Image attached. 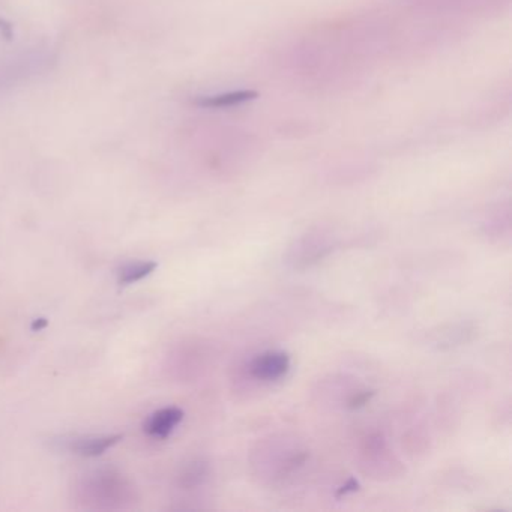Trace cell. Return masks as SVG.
<instances>
[{
    "mask_svg": "<svg viewBox=\"0 0 512 512\" xmlns=\"http://www.w3.org/2000/svg\"><path fill=\"white\" fill-rule=\"evenodd\" d=\"M373 395L374 392H364V394L356 395V397H353V400L350 401V407L355 409V407L364 406V404H367L368 401H370V398L373 397Z\"/></svg>",
    "mask_w": 512,
    "mask_h": 512,
    "instance_id": "obj_6",
    "label": "cell"
},
{
    "mask_svg": "<svg viewBox=\"0 0 512 512\" xmlns=\"http://www.w3.org/2000/svg\"><path fill=\"white\" fill-rule=\"evenodd\" d=\"M157 262L140 260V262L125 263L118 271V281L122 286L139 283L143 278L149 277L157 269Z\"/></svg>",
    "mask_w": 512,
    "mask_h": 512,
    "instance_id": "obj_5",
    "label": "cell"
},
{
    "mask_svg": "<svg viewBox=\"0 0 512 512\" xmlns=\"http://www.w3.org/2000/svg\"><path fill=\"white\" fill-rule=\"evenodd\" d=\"M184 415V410L179 407H164L149 416L145 424V431L149 436L157 437V439H167L181 424Z\"/></svg>",
    "mask_w": 512,
    "mask_h": 512,
    "instance_id": "obj_2",
    "label": "cell"
},
{
    "mask_svg": "<svg viewBox=\"0 0 512 512\" xmlns=\"http://www.w3.org/2000/svg\"><path fill=\"white\" fill-rule=\"evenodd\" d=\"M256 98V91L241 89V91L221 92V94L197 97L196 106L202 107V109H232V107L250 103Z\"/></svg>",
    "mask_w": 512,
    "mask_h": 512,
    "instance_id": "obj_3",
    "label": "cell"
},
{
    "mask_svg": "<svg viewBox=\"0 0 512 512\" xmlns=\"http://www.w3.org/2000/svg\"><path fill=\"white\" fill-rule=\"evenodd\" d=\"M358 482L355 481V479H350L349 484L344 485V487H341V490L338 491V494H346L349 493V491H356L358 490Z\"/></svg>",
    "mask_w": 512,
    "mask_h": 512,
    "instance_id": "obj_7",
    "label": "cell"
},
{
    "mask_svg": "<svg viewBox=\"0 0 512 512\" xmlns=\"http://www.w3.org/2000/svg\"><path fill=\"white\" fill-rule=\"evenodd\" d=\"M47 325H49L47 319L34 320V323H32V331H43V329L46 328Z\"/></svg>",
    "mask_w": 512,
    "mask_h": 512,
    "instance_id": "obj_8",
    "label": "cell"
},
{
    "mask_svg": "<svg viewBox=\"0 0 512 512\" xmlns=\"http://www.w3.org/2000/svg\"><path fill=\"white\" fill-rule=\"evenodd\" d=\"M122 434H104V436H89L73 440L70 443L71 451L83 457H98L103 455L107 449L113 448L116 443L121 442Z\"/></svg>",
    "mask_w": 512,
    "mask_h": 512,
    "instance_id": "obj_4",
    "label": "cell"
},
{
    "mask_svg": "<svg viewBox=\"0 0 512 512\" xmlns=\"http://www.w3.org/2000/svg\"><path fill=\"white\" fill-rule=\"evenodd\" d=\"M290 356L286 352H265L256 356L250 364V371L256 379L263 382L281 379L289 371Z\"/></svg>",
    "mask_w": 512,
    "mask_h": 512,
    "instance_id": "obj_1",
    "label": "cell"
}]
</instances>
